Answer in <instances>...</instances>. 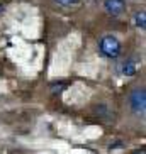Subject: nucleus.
Instances as JSON below:
<instances>
[{
  "instance_id": "nucleus-1",
  "label": "nucleus",
  "mask_w": 146,
  "mask_h": 154,
  "mask_svg": "<svg viewBox=\"0 0 146 154\" xmlns=\"http://www.w3.org/2000/svg\"><path fill=\"white\" fill-rule=\"evenodd\" d=\"M99 51H100V54L105 56V58L117 59L121 56V53H122V44H121V41L116 36L105 34V36L100 37V41H99Z\"/></svg>"
},
{
  "instance_id": "nucleus-2",
  "label": "nucleus",
  "mask_w": 146,
  "mask_h": 154,
  "mask_svg": "<svg viewBox=\"0 0 146 154\" xmlns=\"http://www.w3.org/2000/svg\"><path fill=\"white\" fill-rule=\"evenodd\" d=\"M128 103H129L131 112L136 117H144V113H146V90H144V86H136L129 93Z\"/></svg>"
},
{
  "instance_id": "nucleus-3",
  "label": "nucleus",
  "mask_w": 146,
  "mask_h": 154,
  "mask_svg": "<svg viewBox=\"0 0 146 154\" xmlns=\"http://www.w3.org/2000/svg\"><path fill=\"white\" fill-rule=\"evenodd\" d=\"M104 9L110 17H121L126 12L124 0H104Z\"/></svg>"
},
{
  "instance_id": "nucleus-4",
  "label": "nucleus",
  "mask_w": 146,
  "mask_h": 154,
  "mask_svg": "<svg viewBox=\"0 0 146 154\" xmlns=\"http://www.w3.org/2000/svg\"><path fill=\"white\" fill-rule=\"evenodd\" d=\"M138 69H139V64H138V61L134 58L126 59L122 63V66H121V73H122L124 76H134L138 73Z\"/></svg>"
},
{
  "instance_id": "nucleus-5",
  "label": "nucleus",
  "mask_w": 146,
  "mask_h": 154,
  "mask_svg": "<svg viewBox=\"0 0 146 154\" xmlns=\"http://www.w3.org/2000/svg\"><path fill=\"white\" fill-rule=\"evenodd\" d=\"M94 113H95L99 119H102V120H110V119H112V110H110L105 103L95 105V107H94Z\"/></svg>"
},
{
  "instance_id": "nucleus-6",
  "label": "nucleus",
  "mask_w": 146,
  "mask_h": 154,
  "mask_svg": "<svg viewBox=\"0 0 146 154\" xmlns=\"http://www.w3.org/2000/svg\"><path fill=\"white\" fill-rule=\"evenodd\" d=\"M132 20H134V26H136L138 29H141V31L146 29V12L143 9L138 10L136 14H134V19H132Z\"/></svg>"
},
{
  "instance_id": "nucleus-7",
  "label": "nucleus",
  "mask_w": 146,
  "mask_h": 154,
  "mask_svg": "<svg viewBox=\"0 0 146 154\" xmlns=\"http://www.w3.org/2000/svg\"><path fill=\"white\" fill-rule=\"evenodd\" d=\"M56 5H59V7H65V9H70V7H77L82 0H53Z\"/></svg>"
},
{
  "instance_id": "nucleus-8",
  "label": "nucleus",
  "mask_w": 146,
  "mask_h": 154,
  "mask_svg": "<svg viewBox=\"0 0 146 154\" xmlns=\"http://www.w3.org/2000/svg\"><path fill=\"white\" fill-rule=\"evenodd\" d=\"M65 88H66V86H65L63 83H59V85H53V88H51V90H53V93L56 95V93H61Z\"/></svg>"
},
{
  "instance_id": "nucleus-9",
  "label": "nucleus",
  "mask_w": 146,
  "mask_h": 154,
  "mask_svg": "<svg viewBox=\"0 0 146 154\" xmlns=\"http://www.w3.org/2000/svg\"><path fill=\"white\" fill-rule=\"evenodd\" d=\"M2 10H4V5H0V14H2Z\"/></svg>"
}]
</instances>
